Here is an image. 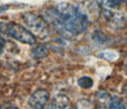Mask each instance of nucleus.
<instances>
[{
    "instance_id": "obj_1",
    "label": "nucleus",
    "mask_w": 127,
    "mask_h": 109,
    "mask_svg": "<svg viewBox=\"0 0 127 109\" xmlns=\"http://www.w3.org/2000/svg\"><path fill=\"white\" fill-rule=\"evenodd\" d=\"M49 19L59 30L72 36L84 32L89 22L81 7L67 3H61L53 10Z\"/></svg>"
},
{
    "instance_id": "obj_2",
    "label": "nucleus",
    "mask_w": 127,
    "mask_h": 109,
    "mask_svg": "<svg viewBox=\"0 0 127 109\" xmlns=\"http://www.w3.org/2000/svg\"><path fill=\"white\" fill-rule=\"evenodd\" d=\"M0 33L24 44L35 43V36L28 29L17 23H0Z\"/></svg>"
},
{
    "instance_id": "obj_3",
    "label": "nucleus",
    "mask_w": 127,
    "mask_h": 109,
    "mask_svg": "<svg viewBox=\"0 0 127 109\" xmlns=\"http://www.w3.org/2000/svg\"><path fill=\"white\" fill-rule=\"evenodd\" d=\"M23 20L28 27V30L33 35L40 37H46L49 36L50 28L44 17L34 13H28L23 15Z\"/></svg>"
},
{
    "instance_id": "obj_4",
    "label": "nucleus",
    "mask_w": 127,
    "mask_h": 109,
    "mask_svg": "<svg viewBox=\"0 0 127 109\" xmlns=\"http://www.w3.org/2000/svg\"><path fill=\"white\" fill-rule=\"evenodd\" d=\"M50 98V94L46 89L35 90L29 99V105L32 109H44Z\"/></svg>"
},
{
    "instance_id": "obj_5",
    "label": "nucleus",
    "mask_w": 127,
    "mask_h": 109,
    "mask_svg": "<svg viewBox=\"0 0 127 109\" xmlns=\"http://www.w3.org/2000/svg\"><path fill=\"white\" fill-rule=\"evenodd\" d=\"M77 84H78L79 87H81L83 89H89V88H92V87H93V85H94V80L90 77L84 76V77H81L78 78Z\"/></svg>"
},
{
    "instance_id": "obj_6",
    "label": "nucleus",
    "mask_w": 127,
    "mask_h": 109,
    "mask_svg": "<svg viewBox=\"0 0 127 109\" xmlns=\"http://www.w3.org/2000/svg\"><path fill=\"white\" fill-rule=\"evenodd\" d=\"M47 53H48V51H47V49L45 48L44 46H38V47H36V48L33 50L32 55H33V58H42V57L46 56Z\"/></svg>"
},
{
    "instance_id": "obj_7",
    "label": "nucleus",
    "mask_w": 127,
    "mask_h": 109,
    "mask_svg": "<svg viewBox=\"0 0 127 109\" xmlns=\"http://www.w3.org/2000/svg\"><path fill=\"white\" fill-rule=\"evenodd\" d=\"M110 109H124V105H123V103H121V101H120L117 98H115L111 102Z\"/></svg>"
},
{
    "instance_id": "obj_8",
    "label": "nucleus",
    "mask_w": 127,
    "mask_h": 109,
    "mask_svg": "<svg viewBox=\"0 0 127 109\" xmlns=\"http://www.w3.org/2000/svg\"><path fill=\"white\" fill-rule=\"evenodd\" d=\"M4 47H5V41H4V39L0 36V55L2 54V52L4 50Z\"/></svg>"
},
{
    "instance_id": "obj_9",
    "label": "nucleus",
    "mask_w": 127,
    "mask_h": 109,
    "mask_svg": "<svg viewBox=\"0 0 127 109\" xmlns=\"http://www.w3.org/2000/svg\"><path fill=\"white\" fill-rule=\"evenodd\" d=\"M125 1H127V0H111V2L113 3V5H114L115 7H117L118 5H120V4L125 2Z\"/></svg>"
},
{
    "instance_id": "obj_10",
    "label": "nucleus",
    "mask_w": 127,
    "mask_h": 109,
    "mask_svg": "<svg viewBox=\"0 0 127 109\" xmlns=\"http://www.w3.org/2000/svg\"><path fill=\"white\" fill-rule=\"evenodd\" d=\"M62 109H78L77 107L76 106H73V105H71V104H67L66 106H64Z\"/></svg>"
},
{
    "instance_id": "obj_11",
    "label": "nucleus",
    "mask_w": 127,
    "mask_h": 109,
    "mask_svg": "<svg viewBox=\"0 0 127 109\" xmlns=\"http://www.w3.org/2000/svg\"><path fill=\"white\" fill-rule=\"evenodd\" d=\"M7 109H18L17 107H13V106H12V107H8Z\"/></svg>"
},
{
    "instance_id": "obj_12",
    "label": "nucleus",
    "mask_w": 127,
    "mask_h": 109,
    "mask_svg": "<svg viewBox=\"0 0 127 109\" xmlns=\"http://www.w3.org/2000/svg\"><path fill=\"white\" fill-rule=\"evenodd\" d=\"M95 109H106V108L103 107V106H99V107H97V108H95Z\"/></svg>"
},
{
    "instance_id": "obj_13",
    "label": "nucleus",
    "mask_w": 127,
    "mask_h": 109,
    "mask_svg": "<svg viewBox=\"0 0 127 109\" xmlns=\"http://www.w3.org/2000/svg\"><path fill=\"white\" fill-rule=\"evenodd\" d=\"M0 109H1V105H0Z\"/></svg>"
}]
</instances>
